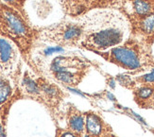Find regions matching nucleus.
Segmentation results:
<instances>
[{
    "label": "nucleus",
    "mask_w": 154,
    "mask_h": 137,
    "mask_svg": "<svg viewBox=\"0 0 154 137\" xmlns=\"http://www.w3.org/2000/svg\"><path fill=\"white\" fill-rule=\"evenodd\" d=\"M151 94H152V90L150 88H146V87L140 89L138 92L139 97L141 98H148L149 97H150Z\"/></svg>",
    "instance_id": "nucleus-14"
},
{
    "label": "nucleus",
    "mask_w": 154,
    "mask_h": 137,
    "mask_svg": "<svg viewBox=\"0 0 154 137\" xmlns=\"http://www.w3.org/2000/svg\"><path fill=\"white\" fill-rule=\"evenodd\" d=\"M144 80L146 82H154V69L149 73L144 76Z\"/></svg>",
    "instance_id": "nucleus-15"
},
{
    "label": "nucleus",
    "mask_w": 154,
    "mask_h": 137,
    "mask_svg": "<svg viewBox=\"0 0 154 137\" xmlns=\"http://www.w3.org/2000/svg\"><path fill=\"white\" fill-rule=\"evenodd\" d=\"M133 9H134L136 14L139 16H146L151 12L152 6L150 2L146 1V0H134Z\"/></svg>",
    "instance_id": "nucleus-7"
},
{
    "label": "nucleus",
    "mask_w": 154,
    "mask_h": 137,
    "mask_svg": "<svg viewBox=\"0 0 154 137\" xmlns=\"http://www.w3.org/2000/svg\"><path fill=\"white\" fill-rule=\"evenodd\" d=\"M63 137H75L73 134H71V133H65Z\"/></svg>",
    "instance_id": "nucleus-20"
},
{
    "label": "nucleus",
    "mask_w": 154,
    "mask_h": 137,
    "mask_svg": "<svg viewBox=\"0 0 154 137\" xmlns=\"http://www.w3.org/2000/svg\"><path fill=\"white\" fill-rule=\"evenodd\" d=\"M13 51L12 46L7 40L0 38V64L2 65H7L12 60Z\"/></svg>",
    "instance_id": "nucleus-6"
},
{
    "label": "nucleus",
    "mask_w": 154,
    "mask_h": 137,
    "mask_svg": "<svg viewBox=\"0 0 154 137\" xmlns=\"http://www.w3.org/2000/svg\"><path fill=\"white\" fill-rule=\"evenodd\" d=\"M117 79H119V81L121 82L122 84H127L128 83V81H130V79L128 76H118Z\"/></svg>",
    "instance_id": "nucleus-17"
},
{
    "label": "nucleus",
    "mask_w": 154,
    "mask_h": 137,
    "mask_svg": "<svg viewBox=\"0 0 154 137\" xmlns=\"http://www.w3.org/2000/svg\"><path fill=\"white\" fill-rule=\"evenodd\" d=\"M10 91L11 90H10L9 85L0 78V103H2L7 98V97H8L10 94Z\"/></svg>",
    "instance_id": "nucleus-12"
},
{
    "label": "nucleus",
    "mask_w": 154,
    "mask_h": 137,
    "mask_svg": "<svg viewBox=\"0 0 154 137\" xmlns=\"http://www.w3.org/2000/svg\"><path fill=\"white\" fill-rule=\"evenodd\" d=\"M53 42L62 45L76 46L82 45L83 36V26L77 23H63L49 30Z\"/></svg>",
    "instance_id": "nucleus-2"
},
{
    "label": "nucleus",
    "mask_w": 154,
    "mask_h": 137,
    "mask_svg": "<svg viewBox=\"0 0 154 137\" xmlns=\"http://www.w3.org/2000/svg\"><path fill=\"white\" fill-rule=\"evenodd\" d=\"M82 25V45L97 52L120 45L129 33L128 22L116 10L94 11L84 17Z\"/></svg>",
    "instance_id": "nucleus-1"
},
{
    "label": "nucleus",
    "mask_w": 154,
    "mask_h": 137,
    "mask_svg": "<svg viewBox=\"0 0 154 137\" xmlns=\"http://www.w3.org/2000/svg\"><path fill=\"white\" fill-rule=\"evenodd\" d=\"M140 27L146 34L154 33V13H149V14L144 16L143 20L140 23Z\"/></svg>",
    "instance_id": "nucleus-8"
},
{
    "label": "nucleus",
    "mask_w": 154,
    "mask_h": 137,
    "mask_svg": "<svg viewBox=\"0 0 154 137\" xmlns=\"http://www.w3.org/2000/svg\"><path fill=\"white\" fill-rule=\"evenodd\" d=\"M3 16L5 25L12 34L17 36H22L26 33V26L17 14L10 11H5Z\"/></svg>",
    "instance_id": "nucleus-5"
},
{
    "label": "nucleus",
    "mask_w": 154,
    "mask_h": 137,
    "mask_svg": "<svg viewBox=\"0 0 154 137\" xmlns=\"http://www.w3.org/2000/svg\"><path fill=\"white\" fill-rule=\"evenodd\" d=\"M65 8L73 16H80L94 9L106 7L108 0H64Z\"/></svg>",
    "instance_id": "nucleus-4"
},
{
    "label": "nucleus",
    "mask_w": 154,
    "mask_h": 137,
    "mask_svg": "<svg viewBox=\"0 0 154 137\" xmlns=\"http://www.w3.org/2000/svg\"><path fill=\"white\" fill-rule=\"evenodd\" d=\"M110 60L128 69H136L141 65L137 52L129 46H117L113 47L108 53Z\"/></svg>",
    "instance_id": "nucleus-3"
},
{
    "label": "nucleus",
    "mask_w": 154,
    "mask_h": 137,
    "mask_svg": "<svg viewBox=\"0 0 154 137\" xmlns=\"http://www.w3.org/2000/svg\"><path fill=\"white\" fill-rule=\"evenodd\" d=\"M63 49L62 48H60V47H56V48H53V47H50V48L48 49H46L45 50V54L46 55H50L52 53H54V52H59V51H62Z\"/></svg>",
    "instance_id": "nucleus-16"
},
{
    "label": "nucleus",
    "mask_w": 154,
    "mask_h": 137,
    "mask_svg": "<svg viewBox=\"0 0 154 137\" xmlns=\"http://www.w3.org/2000/svg\"><path fill=\"white\" fill-rule=\"evenodd\" d=\"M25 85H26V90H28L29 93H37L38 92V89H37L36 84L31 79H25Z\"/></svg>",
    "instance_id": "nucleus-13"
},
{
    "label": "nucleus",
    "mask_w": 154,
    "mask_h": 137,
    "mask_svg": "<svg viewBox=\"0 0 154 137\" xmlns=\"http://www.w3.org/2000/svg\"><path fill=\"white\" fill-rule=\"evenodd\" d=\"M71 128L74 129L75 132H80L83 129V120L82 118V116L79 115H76L74 116L70 122Z\"/></svg>",
    "instance_id": "nucleus-11"
},
{
    "label": "nucleus",
    "mask_w": 154,
    "mask_h": 137,
    "mask_svg": "<svg viewBox=\"0 0 154 137\" xmlns=\"http://www.w3.org/2000/svg\"><path fill=\"white\" fill-rule=\"evenodd\" d=\"M0 137H5V134H4V132H3V129H2L1 126H0Z\"/></svg>",
    "instance_id": "nucleus-19"
},
{
    "label": "nucleus",
    "mask_w": 154,
    "mask_h": 137,
    "mask_svg": "<svg viewBox=\"0 0 154 137\" xmlns=\"http://www.w3.org/2000/svg\"><path fill=\"white\" fill-rule=\"evenodd\" d=\"M56 77L64 83H74L77 79L76 75L68 70H61L56 72Z\"/></svg>",
    "instance_id": "nucleus-10"
},
{
    "label": "nucleus",
    "mask_w": 154,
    "mask_h": 137,
    "mask_svg": "<svg viewBox=\"0 0 154 137\" xmlns=\"http://www.w3.org/2000/svg\"><path fill=\"white\" fill-rule=\"evenodd\" d=\"M87 129L88 132L93 133V134H97L101 131V125H100V122L97 119V117L96 115L91 114L87 117Z\"/></svg>",
    "instance_id": "nucleus-9"
},
{
    "label": "nucleus",
    "mask_w": 154,
    "mask_h": 137,
    "mask_svg": "<svg viewBox=\"0 0 154 137\" xmlns=\"http://www.w3.org/2000/svg\"><path fill=\"white\" fill-rule=\"evenodd\" d=\"M7 3H11V4H14L15 2H17V0H4Z\"/></svg>",
    "instance_id": "nucleus-18"
}]
</instances>
